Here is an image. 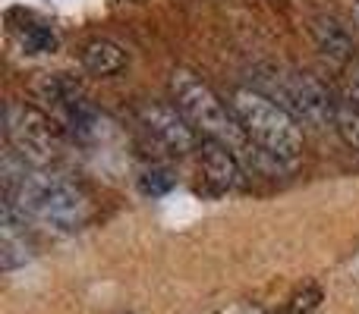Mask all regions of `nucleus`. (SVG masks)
Segmentation results:
<instances>
[{
    "label": "nucleus",
    "mask_w": 359,
    "mask_h": 314,
    "mask_svg": "<svg viewBox=\"0 0 359 314\" xmlns=\"http://www.w3.org/2000/svg\"><path fill=\"white\" fill-rule=\"evenodd\" d=\"M13 31H16L19 44H22L29 54H50V50H57V44H60L57 31L44 22H35V19H25L22 25H13Z\"/></svg>",
    "instance_id": "9d476101"
},
{
    "label": "nucleus",
    "mask_w": 359,
    "mask_h": 314,
    "mask_svg": "<svg viewBox=\"0 0 359 314\" xmlns=\"http://www.w3.org/2000/svg\"><path fill=\"white\" fill-rule=\"evenodd\" d=\"M0 179H4V198H13L29 217L48 223L54 229H79L88 220L92 208L79 185L69 179L32 166L13 148L4 151L0 160Z\"/></svg>",
    "instance_id": "f257e3e1"
},
{
    "label": "nucleus",
    "mask_w": 359,
    "mask_h": 314,
    "mask_svg": "<svg viewBox=\"0 0 359 314\" xmlns=\"http://www.w3.org/2000/svg\"><path fill=\"white\" fill-rule=\"evenodd\" d=\"M230 107H233L236 120L243 123L246 136L252 138V145H259L262 151H268L278 160H293L303 148V132L299 123L278 107L271 98H265L255 88H233L230 92Z\"/></svg>",
    "instance_id": "20e7f679"
},
{
    "label": "nucleus",
    "mask_w": 359,
    "mask_h": 314,
    "mask_svg": "<svg viewBox=\"0 0 359 314\" xmlns=\"http://www.w3.org/2000/svg\"><path fill=\"white\" fill-rule=\"evenodd\" d=\"M334 126H337L344 142L359 151V92H350V94H341V98H337Z\"/></svg>",
    "instance_id": "9b49d317"
},
{
    "label": "nucleus",
    "mask_w": 359,
    "mask_h": 314,
    "mask_svg": "<svg viewBox=\"0 0 359 314\" xmlns=\"http://www.w3.org/2000/svg\"><path fill=\"white\" fill-rule=\"evenodd\" d=\"M79 60L88 73L114 76V73H120V69H126L130 57H126V50L120 48L117 41H111V38H95V41H88L86 48H82Z\"/></svg>",
    "instance_id": "6e6552de"
},
{
    "label": "nucleus",
    "mask_w": 359,
    "mask_h": 314,
    "mask_svg": "<svg viewBox=\"0 0 359 314\" xmlns=\"http://www.w3.org/2000/svg\"><path fill=\"white\" fill-rule=\"evenodd\" d=\"M198 157H202L205 179H208V185L215 192H230V189H240L243 185L246 170H243V160L230 148H224V145H217V142H202Z\"/></svg>",
    "instance_id": "0eeeda50"
},
{
    "label": "nucleus",
    "mask_w": 359,
    "mask_h": 314,
    "mask_svg": "<svg viewBox=\"0 0 359 314\" xmlns=\"http://www.w3.org/2000/svg\"><path fill=\"white\" fill-rule=\"evenodd\" d=\"M139 189L145 192V195H168L170 189H174V176H170L168 170H161V166H151V170H145L142 176H139Z\"/></svg>",
    "instance_id": "f8f14e48"
},
{
    "label": "nucleus",
    "mask_w": 359,
    "mask_h": 314,
    "mask_svg": "<svg viewBox=\"0 0 359 314\" xmlns=\"http://www.w3.org/2000/svg\"><path fill=\"white\" fill-rule=\"evenodd\" d=\"M318 302H322V290H318L316 283H306L299 292H293L290 302H287L284 314H309L318 308Z\"/></svg>",
    "instance_id": "ddd939ff"
},
{
    "label": "nucleus",
    "mask_w": 359,
    "mask_h": 314,
    "mask_svg": "<svg viewBox=\"0 0 359 314\" xmlns=\"http://www.w3.org/2000/svg\"><path fill=\"white\" fill-rule=\"evenodd\" d=\"M4 136L19 157L41 170L60 155V129L54 126V120L22 101L4 104Z\"/></svg>",
    "instance_id": "39448f33"
},
{
    "label": "nucleus",
    "mask_w": 359,
    "mask_h": 314,
    "mask_svg": "<svg viewBox=\"0 0 359 314\" xmlns=\"http://www.w3.org/2000/svg\"><path fill=\"white\" fill-rule=\"evenodd\" d=\"M136 113L139 123L145 126V132L151 138H158L164 148L177 151V155L198 151V132L189 126V120L180 113L174 101H142Z\"/></svg>",
    "instance_id": "423d86ee"
},
{
    "label": "nucleus",
    "mask_w": 359,
    "mask_h": 314,
    "mask_svg": "<svg viewBox=\"0 0 359 314\" xmlns=\"http://www.w3.org/2000/svg\"><path fill=\"white\" fill-rule=\"evenodd\" d=\"M312 35H316L318 48H322L328 57H334V60H347L350 57V35L337 19L316 16L312 19Z\"/></svg>",
    "instance_id": "1a4fd4ad"
},
{
    "label": "nucleus",
    "mask_w": 359,
    "mask_h": 314,
    "mask_svg": "<svg viewBox=\"0 0 359 314\" xmlns=\"http://www.w3.org/2000/svg\"><path fill=\"white\" fill-rule=\"evenodd\" d=\"M170 101L180 107L189 126L202 136V142H217L224 148H230L243 164H252L259 170H274L284 160L271 157L268 151H262L259 145H252V138L246 136L243 123L236 120L233 107H227L196 73L189 69H174L170 73Z\"/></svg>",
    "instance_id": "f03ea898"
},
{
    "label": "nucleus",
    "mask_w": 359,
    "mask_h": 314,
    "mask_svg": "<svg viewBox=\"0 0 359 314\" xmlns=\"http://www.w3.org/2000/svg\"><path fill=\"white\" fill-rule=\"evenodd\" d=\"M252 88L262 92L265 98H271L278 107H284L297 123H309V126L334 123L337 94L312 73L284 66V63H265V66H255Z\"/></svg>",
    "instance_id": "7ed1b4c3"
}]
</instances>
